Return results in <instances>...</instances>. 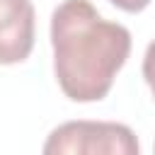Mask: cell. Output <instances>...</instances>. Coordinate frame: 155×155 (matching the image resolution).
Returning <instances> with one entry per match:
<instances>
[{
	"label": "cell",
	"mask_w": 155,
	"mask_h": 155,
	"mask_svg": "<svg viewBox=\"0 0 155 155\" xmlns=\"http://www.w3.org/2000/svg\"><path fill=\"white\" fill-rule=\"evenodd\" d=\"M53 73L73 102H99L131 53V31L90 0H63L51 15Z\"/></svg>",
	"instance_id": "1"
},
{
	"label": "cell",
	"mask_w": 155,
	"mask_h": 155,
	"mask_svg": "<svg viewBox=\"0 0 155 155\" xmlns=\"http://www.w3.org/2000/svg\"><path fill=\"white\" fill-rule=\"evenodd\" d=\"M133 131L116 121H65L44 143L46 155H138Z\"/></svg>",
	"instance_id": "2"
},
{
	"label": "cell",
	"mask_w": 155,
	"mask_h": 155,
	"mask_svg": "<svg viewBox=\"0 0 155 155\" xmlns=\"http://www.w3.org/2000/svg\"><path fill=\"white\" fill-rule=\"evenodd\" d=\"M36 12L31 0H0V65L29 58L34 48Z\"/></svg>",
	"instance_id": "3"
},
{
	"label": "cell",
	"mask_w": 155,
	"mask_h": 155,
	"mask_svg": "<svg viewBox=\"0 0 155 155\" xmlns=\"http://www.w3.org/2000/svg\"><path fill=\"white\" fill-rule=\"evenodd\" d=\"M143 78H145V82H148V87L155 97V39L148 44L145 56H143Z\"/></svg>",
	"instance_id": "4"
},
{
	"label": "cell",
	"mask_w": 155,
	"mask_h": 155,
	"mask_svg": "<svg viewBox=\"0 0 155 155\" xmlns=\"http://www.w3.org/2000/svg\"><path fill=\"white\" fill-rule=\"evenodd\" d=\"M111 5H116L119 10H124V12H131V15H136V12H143L148 5H150V0H109Z\"/></svg>",
	"instance_id": "5"
}]
</instances>
